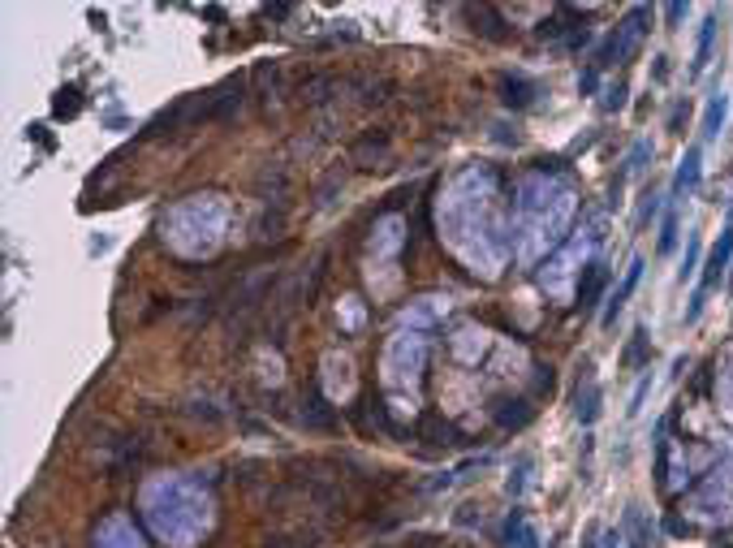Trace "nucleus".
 Wrapping results in <instances>:
<instances>
[{
  "label": "nucleus",
  "instance_id": "nucleus-1",
  "mask_svg": "<svg viewBox=\"0 0 733 548\" xmlns=\"http://www.w3.org/2000/svg\"><path fill=\"white\" fill-rule=\"evenodd\" d=\"M143 501H147L151 527L177 548L198 544V535H207V527H212V501L203 497L195 484L177 479V475L156 479Z\"/></svg>",
  "mask_w": 733,
  "mask_h": 548
},
{
  "label": "nucleus",
  "instance_id": "nucleus-2",
  "mask_svg": "<svg viewBox=\"0 0 733 548\" xmlns=\"http://www.w3.org/2000/svg\"><path fill=\"white\" fill-rule=\"evenodd\" d=\"M220 229H224L220 195H195L190 203H177L164 216V238L186 255H212L220 247Z\"/></svg>",
  "mask_w": 733,
  "mask_h": 548
},
{
  "label": "nucleus",
  "instance_id": "nucleus-3",
  "mask_svg": "<svg viewBox=\"0 0 733 548\" xmlns=\"http://www.w3.org/2000/svg\"><path fill=\"white\" fill-rule=\"evenodd\" d=\"M574 207V195L565 190L561 181H543V177H531L522 186V199H518V221H522V233L535 238V242H552L561 233L565 216Z\"/></svg>",
  "mask_w": 733,
  "mask_h": 548
},
{
  "label": "nucleus",
  "instance_id": "nucleus-4",
  "mask_svg": "<svg viewBox=\"0 0 733 548\" xmlns=\"http://www.w3.org/2000/svg\"><path fill=\"white\" fill-rule=\"evenodd\" d=\"M423 337L418 333H397L384 350V375L389 384H415L418 372H423Z\"/></svg>",
  "mask_w": 733,
  "mask_h": 548
},
{
  "label": "nucleus",
  "instance_id": "nucleus-5",
  "mask_svg": "<svg viewBox=\"0 0 733 548\" xmlns=\"http://www.w3.org/2000/svg\"><path fill=\"white\" fill-rule=\"evenodd\" d=\"M729 259H733V207H729V216H725L720 242H716V247H712V255H708L704 285H699V294H695L690 311H686V325H695V320H699V311H704V299H708V290H716V285H720V276H725V268H729Z\"/></svg>",
  "mask_w": 733,
  "mask_h": 548
},
{
  "label": "nucleus",
  "instance_id": "nucleus-6",
  "mask_svg": "<svg viewBox=\"0 0 733 548\" xmlns=\"http://www.w3.org/2000/svg\"><path fill=\"white\" fill-rule=\"evenodd\" d=\"M324 380H328V393L333 398H350L354 393V367L345 354H328L324 358Z\"/></svg>",
  "mask_w": 733,
  "mask_h": 548
},
{
  "label": "nucleus",
  "instance_id": "nucleus-7",
  "mask_svg": "<svg viewBox=\"0 0 733 548\" xmlns=\"http://www.w3.org/2000/svg\"><path fill=\"white\" fill-rule=\"evenodd\" d=\"M699 177H704V148H686L682 164H678V181H673V195H695L699 190Z\"/></svg>",
  "mask_w": 733,
  "mask_h": 548
},
{
  "label": "nucleus",
  "instance_id": "nucleus-8",
  "mask_svg": "<svg viewBox=\"0 0 733 548\" xmlns=\"http://www.w3.org/2000/svg\"><path fill=\"white\" fill-rule=\"evenodd\" d=\"M539 96V87L531 82V78H522V74H501V100L510 104V108H531Z\"/></svg>",
  "mask_w": 733,
  "mask_h": 548
},
{
  "label": "nucleus",
  "instance_id": "nucleus-9",
  "mask_svg": "<svg viewBox=\"0 0 733 548\" xmlns=\"http://www.w3.org/2000/svg\"><path fill=\"white\" fill-rule=\"evenodd\" d=\"M725 117H729V91L725 87H716L708 96V108H704V139H720V130H725Z\"/></svg>",
  "mask_w": 733,
  "mask_h": 548
},
{
  "label": "nucleus",
  "instance_id": "nucleus-10",
  "mask_svg": "<svg viewBox=\"0 0 733 548\" xmlns=\"http://www.w3.org/2000/svg\"><path fill=\"white\" fill-rule=\"evenodd\" d=\"M96 548H143V540H139V531L125 523V518H113V523L99 531V544Z\"/></svg>",
  "mask_w": 733,
  "mask_h": 548
},
{
  "label": "nucleus",
  "instance_id": "nucleus-11",
  "mask_svg": "<svg viewBox=\"0 0 733 548\" xmlns=\"http://www.w3.org/2000/svg\"><path fill=\"white\" fill-rule=\"evenodd\" d=\"M638 276H643V259H630V268H626V281H621V290L612 294L609 311H604V325H612V320H617V311L630 302V294H635V285H638Z\"/></svg>",
  "mask_w": 733,
  "mask_h": 548
},
{
  "label": "nucleus",
  "instance_id": "nucleus-12",
  "mask_svg": "<svg viewBox=\"0 0 733 548\" xmlns=\"http://www.w3.org/2000/svg\"><path fill=\"white\" fill-rule=\"evenodd\" d=\"M505 544L510 548H539L535 527L527 523L522 514H510V523H505Z\"/></svg>",
  "mask_w": 733,
  "mask_h": 548
},
{
  "label": "nucleus",
  "instance_id": "nucleus-13",
  "mask_svg": "<svg viewBox=\"0 0 733 548\" xmlns=\"http://www.w3.org/2000/svg\"><path fill=\"white\" fill-rule=\"evenodd\" d=\"M600 419V384H595V375H586V389L578 384V424H595Z\"/></svg>",
  "mask_w": 733,
  "mask_h": 548
},
{
  "label": "nucleus",
  "instance_id": "nucleus-14",
  "mask_svg": "<svg viewBox=\"0 0 733 548\" xmlns=\"http://www.w3.org/2000/svg\"><path fill=\"white\" fill-rule=\"evenodd\" d=\"M397 247H401V221H397V216H389V221H380V229H375L371 250H375V255H392Z\"/></svg>",
  "mask_w": 733,
  "mask_h": 548
},
{
  "label": "nucleus",
  "instance_id": "nucleus-15",
  "mask_svg": "<svg viewBox=\"0 0 733 548\" xmlns=\"http://www.w3.org/2000/svg\"><path fill=\"white\" fill-rule=\"evenodd\" d=\"M712 44H716V13H712L708 22H704V30H699V52H695V65H690V74L699 78L704 70H708V61H712Z\"/></svg>",
  "mask_w": 733,
  "mask_h": 548
},
{
  "label": "nucleus",
  "instance_id": "nucleus-16",
  "mask_svg": "<svg viewBox=\"0 0 733 548\" xmlns=\"http://www.w3.org/2000/svg\"><path fill=\"white\" fill-rule=\"evenodd\" d=\"M531 419V406L527 401H501V410H496V424L505 427H522Z\"/></svg>",
  "mask_w": 733,
  "mask_h": 548
},
{
  "label": "nucleus",
  "instance_id": "nucleus-17",
  "mask_svg": "<svg viewBox=\"0 0 733 548\" xmlns=\"http://www.w3.org/2000/svg\"><path fill=\"white\" fill-rule=\"evenodd\" d=\"M660 255H673V247H678V207H669L664 212V224H660Z\"/></svg>",
  "mask_w": 733,
  "mask_h": 548
},
{
  "label": "nucleus",
  "instance_id": "nucleus-18",
  "mask_svg": "<svg viewBox=\"0 0 733 548\" xmlns=\"http://www.w3.org/2000/svg\"><path fill=\"white\" fill-rule=\"evenodd\" d=\"M302 424H311V427H333V410H328V406H324L319 398L302 401Z\"/></svg>",
  "mask_w": 733,
  "mask_h": 548
},
{
  "label": "nucleus",
  "instance_id": "nucleus-19",
  "mask_svg": "<svg viewBox=\"0 0 733 548\" xmlns=\"http://www.w3.org/2000/svg\"><path fill=\"white\" fill-rule=\"evenodd\" d=\"M643 358H647V333L635 328V333H630V346H626V354H621V367H638Z\"/></svg>",
  "mask_w": 733,
  "mask_h": 548
},
{
  "label": "nucleus",
  "instance_id": "nucleus-20",
  "mask_svg": "<svg viewBox=\"0 0 733 548\" xmlns=\"http://www.w3.org/2000/svg\"><path fill=\"white\" fill-rule=\"evenodd\" d=\"M604 281H609V273H604V268H591V273H586V285H583V307H595V299H600V290H604Z\"/></svg>",
  "mask_w": 733,
  "mask_h": 548
},
{
  "label": "nucleus",
  "instance_id": "nucleus-21",
  "mask_svg": "<svg viewBox=\"0 0 733 548\" xmlns=\"http://www.w3.org/2000/svg\"><path fill=\"white\" fill-rule=\"evenodd\" d=\"M647 393H652V375H643V380H638L635 398H630V406H626V415H630V419H635L638 410H643V401H647Z\"/></svg>",
  "mask_w": 733,
  "mask_h": 548
},
{
  "label": "nucleus",
  "instance_id": "nucleus-22",
  "mask_svg": "<svg viewBox=\"0 0 733 548\" xmlns=\"http://www.w3.org/2000/svg\"><path fill=\"white\" fill-rule=\"evenodd\" d=\"M73 113H78V91L70 87V91L56 96V117H73Z\"/></svg>",
  "mask_w": 733,
  "mask_h": 548
},
{
  "label": "nucleus",
  "instance_id": "nucleus-23",
  "mask_svg": "<svg viewBox=\"0 0 733 548\" xmlns=\"http://www.w3.org/2000/svg\"><path fill=\"white\" fill-rule=\"evenodd\" d=\"M695 264H699V238H690V247H686V259H682V273H678V281H686V276L695 273Z\"/></svg>",
  "mask_w": 733,
  "mask_h": 548
},
{
  "label": "nucleus",
  "instance_id": "nucleus-24",
  "mask_svg": "<svg viewBox=\"0 0 733 548\" xmlns=\"http://www.w3.org/2000/svg\"><path fill=\"white\" fill-rule=\"evenodd\" d=\"M604 108H609V113L626 108V82H612V87H609V100H604Z\"/></svg>",
  "mask_w": 733,
  "mask_h": 548
},
{
  "label": "nucleus",
  "instance_id": "nucleus-25",
  "mask_svg": "<svg viewBox=\"0 0 733 548\" xmlns=\"http://www.w3.org/2000/svg\"><path fill=\"white\" fill-rule=\"evenodd\" d=\"M647 151H652V143H635V151H630V160H626V169H630V173H638V169H643V160H647Z\"/></svg>",
  "mask_w": 733,
  "mask_h": 548
},
{
  "label": "nucleus",
  "instance_id": "nucleus-26",
  "mask_svg": "<svg viewBox=\"0 0 733 548\" xmlns=\"http://www.w3.org/2000/svg\"><path fill=\"white\" fill-rule=\"evenodd\" d=\"M720 401H725V415L733 419V372H725V380H720Z\"/></svg>",
  "mask_w": 733,
  "mask_h": 548
},
{
  "label": "nucleus",
  "instance_id": "nucleus-27",
  "mask_svg": "<svg viewBox=\"0 0 733 548\" xmlns=\"http://www.w3.org/2000/svg\"><path fill=\"white\" fill-rule=\"evenodd\" d=\"M652 74H656V82L669 78V56H656V70H652Z\"/></svg>",
  "mask_w": 733,
  "mask_h": 548
}]
</instances>
